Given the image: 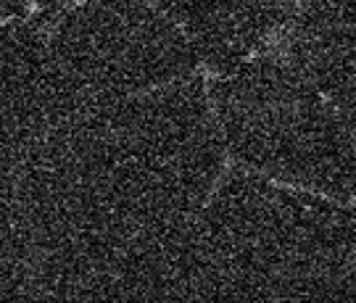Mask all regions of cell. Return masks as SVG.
<instances>
[{"label": "cell", "instance_id": "1", "mask_svg": "<svg viewBox=\"0 0 356 303\" xmlns=\"http://www.w3.org/2000/svg\"><path fill=\"white\" fill-rule=\"evenodd\" d=\"M204 295L272 298L356 290L354 211L301 188L232 172L195 227Z\"/></svg>", "mask_w": 356, "mask_h": 303}, {"label": "cell", "instance_id": "2", "mask_svg": "<svg viewBox=\"0 0 356 303\" xmlns=\"http://www.w3.org/2000/svg\"><path fill=\"white\" fill-rule=\"evenodd\" d=\"M211 108L229 156L259 177L356 198V135L314 82L280 53L222 69Z\"/></svg>", "mask_w": 356, "mask_h": 303}, {"label": "cell", "instance_id": "3", "mask_svg": "<svg viewBox=\"0 0 356 303\" xmlns=\"http://www.w3.org/2000/svg\"><path fill=\"white\" fill-rule=\"evenodd\" d=\"M48 40L76 108L188 79L198 63L156 0H79Z\"/></svg>", "mask_w": 356, "mask_h": 303}, {"label": "cell", "instance_id": "4", "mask_svg": "<svg viewBox=\"0 0 356 303\" xmlns=\"http://www.w3.org/2000/svg\"><path fill=\"white\" fill-rule=\"evenodd\" d=\"M74 111L51 40L26 22H0V145L24 156Z\"/></svg>", "mask_w": 356, "mask_h": 303}, {"label": "cell", "instance_id": "5", "mask_svg": "<svg viewBox=\"0 0 356 303\" xmlns=\"http://www.w3.org/2000/svg\"><path fill=\"white\" fill-rule=\"evenodd\" d=\"M182 29L198 61L229 69L288 29L298 0H156Z\"/></svg>", "mask_w": 356, "mask_h": 303}, {"label": "cell", "instance_id": "6", "mask_svg": "<svg viewBox=\"0 0 356 303\" xmlns=\"http://www.w3.org/2000/svg\"><path fill=\"white\" fill-rule=\"evenodd\" d=\"M288 58L356 135V0H298Z\"/></svg>", "mask_w": 356, "mask_h": 303}, {"label": "cell", "instance_id": "7", "mask_svg": "<svg viewBox=\"0 0 356 303\" xmlns=\"http://www.w3.org/2000/svg\"><path fill=\"white\" fill-rule=\"evenodd\" d=\"M24 8H26V0H0V22L24 13Z\"/></svg>", "mask_w": 356, "mask_h": 303}, {"label": "cell", "instance_id": "8", "mask_svg": "<svg viewBox=\"0 0 356 303\" xmlns=\"http://www.w3.org/2000/svg\"><path fill=\"white\" fill-rule=\"evenodd\" d=\"M45 11H58V8H66L72 3H79V0H38Z\"/></svg>", "mask_w": 356, "mask_h": 303}, {"label": "cell", "instance_id": "9", "mask_svg": "<svg viewBox=\"0 0 356 303\" xmlns=\"http://www.w3.org/2000/svg\"><path fill=\"white\" fill-rule=\"evenodd\" d=\"M354 227H356V208H354Z\"/></svg>", "mask_w": 356, "mask_h": 303}]
</instances>
